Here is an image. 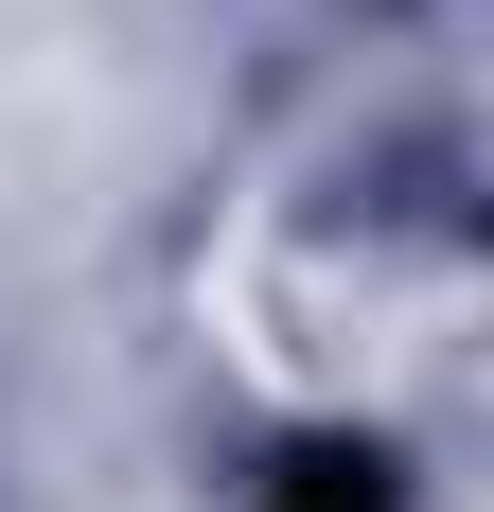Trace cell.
Here are the masks:
<instances>
[{"instance_id":"cell-1","label":"cell","mask_w":494,"mask_h":512,"mask_svg":"<svg viewBox=\"0 0 494 512\" xmlns=\"http://www.w3.org/2000/svg\"><path fill=\"white\" fill-rule=\"evenodd\" d=\"M230 512H424V460H406L371 407H300L265 460H247Z\"/></svg>"}]
</instances>
